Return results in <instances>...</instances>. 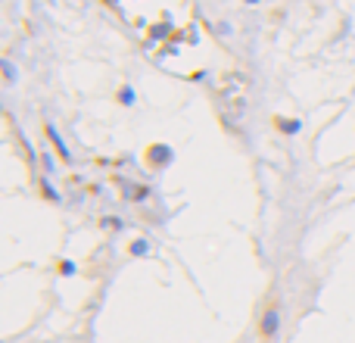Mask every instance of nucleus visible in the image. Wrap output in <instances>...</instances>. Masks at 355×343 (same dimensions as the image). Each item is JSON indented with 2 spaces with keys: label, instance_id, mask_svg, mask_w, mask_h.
<instances>
[{
  "label": "nucleus",
  "instance_id": "nucleus-1",
  "mask_svg": "<svg viewBox=\"0 0 355 343\" xmlns=\"http://www.w3.org/2000/svg\"><path fill=\"white\" fill-rule=\"evenodd\" d=\"M110 6L122 16L150 60L187 78L202 75L212 37L193 0H110Z\"/></svg>",
  "mask_w": 355,
  "mask_h": 343
},
{
  "label": "nucleus",
  "instance_id": "nucleus-7",
  "mask_svg": "<svg viewBox=\"0 0 355 343\" xmlns=\"http://www.w3.org/2000/svg\"><path fill=\"white\" fill-rule=\"evenodd\" d=\"M131 250H135L137 256H144V253H147V244H144V240H141V244H135V246H131Z\"/></svg>",
  "mask_w": 355,
  "mask_h": 343
},
{
  "label": "nucleus",
  "instance_id": "nucleus-8",
  "mask_svg": "<svg viewBox=\"0 0 355 343\" xmlns=\"http://www.w3.org/2000/svg\"><path fill=\"white\" fill-rule=\"evenodd\" d=\"M44 169H47V172H53V169H56V166H53V156H50V153L44 156Z\"/></svg>",
  "mask_w": 355,
  "mask_h": 343
},
{
  "label": "nucleus",
  "instance_id": "nucleus-4",
  "mask_svg": "<svg viewBox=\"0 0 355 343\" xmlns=\"http://www.w3.org/2000/svg\"><path fill=\"white\" fill-rule=\"evenodd\" d=\"M47 135H50V141H53V144H56V150H60V153H62V156H69L66 144H62V141H60V135H56V128H53V125H47Z\"/></svg>",
  "mask_w": 355,
  "mask_h": 343
},
{
  "label": "nucleus",
  "instance_id": "nucleus-9",
  "mask_svg": "<svg viewBox=\"0 0 355 343\" xmlns=\"http://www.w3.org/2000/svg\"><path fill=\"white\" fill-rule=\"evenodd\" d=\"M122 100H125V103H135V94H131L128 87H125V91H122Z\"/></svg>",
  "mask_w": 355,
  "mask_h": 343
},
{
  "label": "nucleus",
  "instance_id": "nucleus-5",
  "mask_svg": "<svg viewBox=\"0 0 355 343\" xmlns=\"http://www.w3.org/2000/svg\"><path fill=\"white\" fill-rule=\"evenodd\" d=\"M277 331V312H268L265 315V334H275Z\"/></svg>",
  "mask_w": 355,
  "mask_h": 343
},
{
  "label": "nucleus",
  "instance_id": "nucleus-3",
  "mask_svg": "<svg viewBox=\"0 0 355 343\" xmlns=\"http://www.w3.org/2000/svg\"><path fill=\"white\" fill-rule=\"evenodd\" d=\"M168 160H172V150H168V147H153V150H150V162H159V166H166Z\"/></svg>",
  "mask_w": 355,
  "mask_h": 343
},
{
  "label": "nucleus",
  "instance_id": "nucleus-2",
  "mask_svg": "<svg viewBox=\"0 0 355 343\" xmlns=\"http://www.w3.org/2000/svg\"><path fill=\"white\" fill-rule=\"evenodd\" d=\"M221 103H225V116L231 125H240L246 116V106H250V91H246V78L240 72L227 75L221 81Z\"/></svg>",
  "mask_w": 355,
  "mask_h": 343
},
{
  "label": "nucleus",
  "instance_id": "nucleus-6",
  "mask_svg": "<svg viewBox=\"0 0 355 343\" xmlns=\"http://www.w3.org/2000/svg\"><path fill=\"white\" fill-rule=\"evenodd\" d=\"M281 128H284V131H287V135H293V131H300V122H284V125H281Z\"/></svg>",
  "mask_w": 355,
  "mask_h": 343
}]
</instances>
